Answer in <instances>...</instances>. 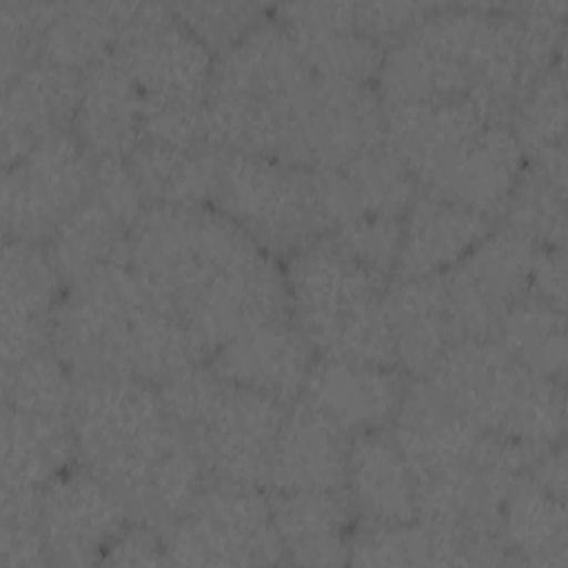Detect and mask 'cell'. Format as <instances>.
Instances as JSON below:
<instances>
[{
  "instance_id": "9c48e42d",
  "label": "cell",
  "mask_w": 568,
  "mask_h": 568,
  "mask_svg": "<svg viewBox=\"0 0 568 568\" xmlns=\"http://www.w3.org/2000/svg\"><path fill=\"white\" fill-rule=\"evenodd\" d=\"M213 209L231 217L273 257L324 235L311 171L273 158L226 151Z\"/></svg>"
},
{
  "instance_id": "d6a6232c",
  "label": "cell",
  "mask_w": 568,
  "mask_h": 568,
  "mask_svg": "<svg viewBox=\"0 0 568 568\" xmlns=\"http://www.w3.org/2000/svg\"><path fill=\"white\" fill-rule=\"evenodd\" d=\"M506 226L539 248L566 244V175L526 164L501 213Z\"/></svg>"
},
{
  "instance_id": "d590c367",
  "label": "cell",
  "mask_w": 568,
  "mask_h": 568,
  "mask_svg": "<svg viewBox=\"0 0 568 568\" xmlns=\"http://www.w3.org/2000/svg\"><path fill=\"white\" fill-rule=\"evenodd\" d=\"M71 395L73 375L51 346L2 366V404L11 408L69 417Z\"/></svg>"
},
{
  "instance_id": "ee69618b",
  "label": "cell",
  "mask_w": 568,
  "mask_h": 568,
  "mask_svg": "<svg viewBox=\"0 0 568 568\" xmlns=\"http://www.w3.org/2000/svg\"><path fill=\"white\" fill-rule=\"evenodd\" d=\"M528 295L566 311V251L564 248H537Z\"/></svg>"
},
{
  "instance_id": "2e32d148",
  "label": "cell",
  "mask_w": 568,
  "mask_h": 568,
  "mask_svg": "<svg viewBox=\"0 0 568 568\" xmlns=\"http://www.w3.org/2000/svg\"><path fill=\"white\" fill-rule=\"evenodd\" d=\"M317 353L291 315L271 320L222 344L209 366L222 379L284 406L300 399Z\"/></svg>"
},
{
  "instance_id": "8d00e7d4",
  "label": "cell",
  "mask_w": 568,
  "mask_h": 568,
  "mask_svg": "<svg viewBox=\"0 0 568 568\" xmlns=\"http://www.w3.org/2000/svg\"><path fill=\"white\" fill-rule=\"evenodd\" d=\"M62 2L4 0L0 4V75L2 87L38 60L40 40Z\"/></svg>"
},
{
  "instance_id": "8fae6325",
  "label": "cell",
  "mask_w": 568,
  "mask_h": 568,
  "mask_svg": "<svg viewBox=\"0 0 568 568\" xmlns=\"http://www.w3.org/2000/svg\"><path fill=\"white\" fill-rule=\"evenodd\" d=\"M111 58L138 89L142 109L206 104L215 53L171 4H138Z\"/></svg>"
},
{
  "instance_id": "f35d334b",
  "label": "cell",
  "mask_w": 568,
  "mask_h": 568,
  "mask_svg": "<svg viewBox=\"0 0 568 568\" xmlns=\"http://www.w3.org/2000/svg\"><path fill=\"white\" fill-rule=\"evenodd\" d=\"M0 566L33 568L49 564L40 528V493H0Z\"/></svg>"
},
{
  "instance_id": "484cf974",
  "label": "cell",
  "mask_w": 568,
  "mask_h": 568,
  "mask_svg": "<svg viewBox=\"0 0 568 568\" xmlns=\"http://www.w3.org/2000/svg\"><path fill=\"white\" fill-rule=\"evenodd\" d=\"M490 229L493 222L479 213L417 191L402 217V246L395 273L402 280L444 273Z\"/></svg>"
},
{
  "instance_id": "ffe728a7",
  "label": "cell",
  "mask_w": 568,
  "mask_h": 568,
  "mask_svg": "<svg viewBox=\"0 0 568 568\" xmlns=\"http://www.w3.org/2000/svg\"><path fill=\"white\" fill-rule=\"evenodd\" d=\"M351 435L324 413L297 399L286 408L266 488L271 490H344Z\"/></svg>"
},
{
  "instance_id": "f6af8a7d",
  "label": "cell",
  "mask_w": 568,
  "mask_h": 568,
  "mask_svg": "<svg viewBox=\"0 0 568 568\" xmlns=\"http://www.w3.org/2000/svg\"><path fill=\"white\" fill-rule=\"evenodd\" d=\"M528 475L550 495L566 499V450L564 442L544 448L526 468Z\"/></svg>"
},
{
  "instance_id": "9a60e30c",
  "label": "cell",
  "mask_w": 568,
  "mask_h": 568,
  "mask_svg": "<svg viewBox=\"0 0 568 568\" xmlns=\"http://www.w3.org/2000/svg\"><path fill=\"white\" fill-rule=\"evenodd\" d=\"M311 186L324 235L366 215L404 217L419 191L386 140L337 166L313 169Z\"/></svg>"
},
{
  "instance_id": "30bf717a",
  "label": "cell",
  "mask_w": 568,
  "mask_h": 568,
  "mask_svg": "<svg viewBox=\"0 0 568 568\" xmlns=\"http://www.w3.org/2000/svg\"><path fill=\"white\" fill-rule=\"evenodd\" d=\"M169 564L268 566L284 561L268 497L260 486L209 479L164 532Z\"/></svg>"
},
{
  "instance_id": "7c38bea8",
  "label": "cell",
  "mask_w": 568,
  "mask_h": 568,
  "mask_svg": "<svg viewBox=\"0 0 568 568\" xmlns=\"http://www.w3.org/2000/svg\"><path fill=\"white\" fill-rule=\"evenodd\" d=\"M93 158L73 131L36 144L2 173L4 240L47 242L60 222L89 195Z\"/></svg>"
},
{
  "instance_id": "5b68a950",
  "label": "cell",
  "mask_w": 568,
  "mask_h": 568,
  "mask_svg": "<svg viewBox=\"0 0 568 568\" xmlns=\"http://www.w3.org/2000/svg\"><path fill=\"white\" fill-rule=\"evenodd\" d=\"M320 75L291 33L264 18L215 55L206 118L211 144L311 169L308 133Z\"/></svg>"
},
{
  "instance_id": "74e56055",
  "label": "cell",
  "mask_w": 568,
  "mask_h": 568,
  "mask_svg": "<svg viewBox=\"0 0 568 568\" xmlns=\"http://www.w3.org/2000/svg\"><path fill=\"white\" fill-rule=\"evenodd\" d=\"M515 27L517 47L530 80L561 60L566 2H526L506 7Z\"/></svg>"
},
{
  "instance_id": "4dcf8cb0",
  "label": "cell",
  "mask_w": 568,
  "mask_h": 568,
  "mask_svg": "<svg viewBox=\"0 0 568 568\" xmlns=\"http://www.w3.org/2000/svg\"><path fill=\"white\" fill-rule=\"evenodd\" d=\"M135 9L122 2H62L40 40L38 60L89 71L113 51Z\"/></svg>"
},
{
  "instance_id": "7a4b0ae2",
  "label": "cell",
  "mask_w": 568,
  "mask_h": 568,
  "mask_svg": "<svg viewBox=\"0 0 568 568\" xmlns=\"http://www.w3.org/2000/svg\"><path fill=\"white\" fill-rule=\"evenodd\" d=\"M69 424L78 464L122 499L133 521L169 530L209 481L153 384L73 377Z\"/></svg>"
},
{
  "instance_id": "603a6c76",
  "label": "cell",
  "mask_w": 568,
  "mask_h": 568,
  "mask_svg": "<svg viewBox=\"0 0 568 568\" xmlns=\"http://www.w3.org/2000/svg\"><path fill=\"white\" fill-rule=\"evenodd\" d=\"M395 366L413 377L428 375L459 339L448 313L442 273L390 280L384 293Z\"/></svg>"
},
{
  "instance_id": "e575fe53",
  "label": "cell",
  "mask_w": 568,
  "mask_h": 568,
  "mask_svg": "<svg viewBox=\"0 0 568 568\" xmlns=\"http://www.w3.org/2000/svg\"><path fill=\"white\" fill-rule=\"evenodd\" d=\"M288 33L306 64L317 75L359 84H375L386 49L368 36L359 33L355 27Z\"/></svg>"
},
{
  "instance_id": "b9f144b4",
  "label": "cell",
  "mask_w": 568,
  "mask_h": 568,
  "mask_svg": "<svg viewBox=\"0 0 568 568\" xmlns=\"http://www.w3.org/2000/svg\"><path fill=\"white\" fill-rule=\"evenodd\" d=\"M433 4H355V29L388 49L417 27Z\"/></svg>"
},
{
  "instance_id": "7bdbcfd3",
  "label": "cell",
  "mask_w": 568,
  "mask_h": 568,
  "mask_svg": "<svg viewBox=\"0 0 568 568\" xmlns=\"http://www.w3.org/2000/svg\"><path fill=\"white\" fill-rule=\"evenodd\" d=\"M100 564H106V566L169 564L164 535H158V528H153L149 524L131 519L109 544Z\"/></svg>"
},
{
  "instance_id": "ac0fdd59",
  "label": "cell",
  "mask_w": 568,
  "mask_h": 568,
  "mask_svg": "<svg viewBox=\"0 0 568 568\" xmlns=\"http://www.w3.org/2000/svg\"><path fill=\"white\" fill-rule=\"evenodd\" d=\"M406 390L395 366L317 355L300 399L324 413L346 435L388 428Z\"/></svg>"
},
{
  "instance_id": "836d02e7",
  "label": "cell",
  "mask_w": 568,
  "mask_h": 568,
  "mask_svg": "<svg viewBox=\"0 0 568 568\" xmlns=\"http://www.w3.org/2000/svg\"><path fill=\"white\" fill-rule=\"evenodd\" d=\"M561 60L546 69L515 102L508 126L521 149L524 162L566 146V100Z\"/></svg>"
},
{
  "instance_id": "60d3db41",
  "label": "cell",
  "mask_w": 568,
  "mask_h": 568,
  "mask_svg": "<svg viewBox=\"0 0 568 568\" xmlns=\"http://www.w3.org/2000/svg\"><path fill=\"white\" fill-rule=\"evenodd\" d=\"M171 7L215 55L264 20V9L251 2H189Z\"/></svg>"
},
{
  "instance_id": "83f0119b",
  "label": "cell",
  "mask_w": 568,
  "mask_h": 568,
  "mask_svg": "<svg viewBox=\"0 0 568 568\" xmlns=\"http://www.w3.org/2000/svg\"><path fill=\"white\" fill-rule=\"evenodd\" d=\"M222 153L215 144L180 149L142 140L124 162L146 204L213 206Z\"/></svg>"
},
{
  "instance_id": "44dd1931",
  "label": "cell",
  "mask_w": 568,
  "mask_h": 568,
  "mask_svg": "<svg viewBox=\"0 0 568 568\" xmlns=\"http://www.w3.org/2000/svg\"><path fill=\"white\" fill-rule=\"evenodd\" d=\"M268 506L284 561L300 566L348 564L357 515L346 490H271Z\"/></svg>"
},
{
  "instance_id": "5bb4252c",
  "label": "cell",
  "mask_w": 568,
  "mask_h": 568,
  "mask_svg": "<svg viewBox=\"0 0 568 568\" xmlns=\"http://www.w3.org/2000/svg\"><path fill=\"white\" fill-rule=\"evenodd\" d=\"M129 521L122 499L80 464L55 475L40 493V528L49 564L55 566L102 561Z\"/></svg>"
},
{
  "instance_id": "ba28073f",
  "label": "cell",
  "mask_w": 568,
  "mask_h": 568,
  "mask_svg": "<svg viewBox=\"0 0 568 568\" xmlns=\"http://www.w3.org/2000/svg\"><path fill=\"white\" fill-rule=\"evenodd\" d=\"M209 479L266 486L286 406L195 364L158 386Z\"/></svg>"
},
{
  "instance_id": "cb8c5ba5",
  "label": "cell",
  "mask_w": 568,
  "mask_h": 568,
  "mask_svg": "<svg viewBox=\"0 0 568 568\" xmlns=\"http://www.w3.org/2000/svg\"><path fill=\"white\" fill-rule=\"evenodd\" d=\"M344 488L359 524L402 526L417 519L415 479L388 428L351 437Z\"/></svg>"
},
{
  "instance_id": "277c9868",
  "label": "cell",
  "mask_w": 568,
  "mask_h": 568,
  "mask_svg": "<svg viewBox=\"0 0 568 568\" xmlns=\"http://www.w3.org/2000/svg\"><path fill=\"white\" fill-rule=\"evenodd\" d=\"M506 7H433L384 51L375 80L382 104L473 100L504 118L532 84Z\"/></svg>"
},
{
  "instance_id": "f1b7e54d",
  "label": "cell",
  "mask_w": 568,
  "mask_h": 568,
  "mask_svg": "<svg viewBox=\"0 0 568 568\" xmlns=\"http://www.w3.org/2000/svg\"><path fill=\"white\" fill-rule=\"evenodd\" d=\"M131 226L91 191L47 240V255L67 284L113 264H129Z\"/></svg>"
},
{
  "instance_id": "d6986e66",
  "label": "cell",
  "mask_w": 568,
  "mask_h": 568,
  "mask_svg": "<svg viewBox=\"0 0 568 568\" xmlns=\"http://www.w3.org/2000/svg\"><path fill=\"white\" fill-rule=\"evenodd\" d=\"M82 73L36 60L2 87V166H11L36 144L71 131Z\"/></svg>"
},
{
  "instance_id": "6da1fadb",
  "label": "cell",
  "mask_w": 568,
  "mask_h": 568,
  "mask_svg": "<svg viewBox=\"0 0 568 568\" xmlns=\"http://www.w3.org/2000/svg\"><path fill=\"white\" fill-rule=\"evenodd\" d=\"M129 266L173 308L204 359L288 315L284 268L213 206L149 204L131 229Z\"/></svg>"
},
{
  "instance_id": "7402d4cb",
  "label": "cell",
  "mask_w": 568,
  "mask_h": 568,
  "mask_svg": "<svg viewBox=\"0 0 568 568\" xmlns=\"http://www.w3.org/2000/svg\"><path fill=\"white\" fill-rule=\"evenodd\" d=\"M355 566H477L517 564L506 546L477 544L462 532L415 519L402 526L359 524L351 537Z\"/></svg>"
},
{
  "instance_id": "e0dca14e",
  "label": "cell",
  "mask_w": 568,
  "mask_h": 568,
  "mask_svg": "<svg viewBox=\"0 0 568 568\" xmlns=\"http://www.w3.org/2000/svg\"><path fill=\"white\" fill-rule=\"evenodd\" d=\"M60 282L47 248L24 240H4L0 268L2 366L51 346Z\"/></svg>"
},
{
  "instance_id": "4316f807",
  "label": "cell",
  "mask_w": 568,
  "mask_h": 568,
  "mask_svg": "<svg viewBox=\"0 0 568 568\" xmlns=\"http://www.w3.org/2000/svg\"><path fill=\"white\" fill-rule=\"evenodd\" d=\"M75 459L69 417L36 415L2 404V490L42 493Z\"/></svg>"
},
{
  "instance_id": "ab89813d",
  "label": "cell",
  "mask_w": 568,
  "mask_h": 568,
  "mask_svg": "<svg viewBox=\"0 0 568 568\" xmlns=\"http://www.w3.org/2000/svg\"><path fill=\"white\" fill-rule=\"evenodd\" d=\"M346 255L362 266L390 277L402 246V217L366 215L326 233Z\"/></svg>"
},
{
  "instance_id": "f546056e",
  "label": "cell",
  "mask_w": 568,
  "mask_h": 568,
  "mask_svg": "<svg viewBox=\"0 0 568 568\" xmlns=\"http://www.w3.org/2000/svg\"><path fill=\"white\" fill-rule=\"evenodd\" d=\"M501 537L517 564L566 566V499L544 490L524 470L504 501Z\"/></svg>"
},
{
  "instance_id": "4fadbf2b",
  "label": "cell",
  "mask_w": 568,
  "mask_h": 568,
  "mask_svg": "<svg viewBox=\"0 0 568 568\" xmlns=\"http://www.w3.org/2000/svg\"><path fill=\"white\" fill-rule=\"evenodd\" d=\"M537 248L508 226L490 229L457 264L442 273L448 313L459 339L493 337L501 315L528 295Z\"/></svg>"
},
{
  "instance_id": "3957f363",
  "label": "cell",
  "mask_w": 568,
  "mask_h": 568,
  "mask_svg": "<svg viewBox=\"0 0 568 568\" xmlns=\"http://www.w3.org/2000/svg\"><path fill=\"white\" fill-rule=\"evenodd\" d=\"M51 348L73 377H131L153 386L204 359L173 308L129 264L64 286Z\"/></svg>"
},
{
  "instance_id": "52a82bcc",
  "label": "cell",
  "mask_w": 568,
  "mask_h": 568,
  "mask_svg": "<svg viewBox=\"0 0 568 568\" xmlns=\"http://www.w3.org/2000/svg\"><path fill=\"white\" fill-rule=\"evenodd\" d=\"M479 430L532 448L564 442V382L544 377L493 337L457 339L424 375Z\"/></svg>"
},
{
  "instance_id": "8992f818",
  "label": "cell",
  "mask_w": 568,
  "mask_h": 568,
  "mask_svg": "<svg viewBox=\"0 0 568 568\" xmlns=\"http://www.w3.org/2000/svg\"><path fill=\"white\" fill-rule=\"evenodd\" d=\"M284 282L288 315L317 355L395 366L384 311L388 277L320 235L286 257Z\"/></svg>"
},
{
  "instance_id": "1f68e13d",
  "label": "cell",
  "mask_w": 568,
  "mask_h": 568,
  "mask_svg": "<svg viewBox=\"0 0 568 568\" xmlns=\"http://www.w3.org/2000/svg\"><path fill=\"white\" fill-rule=\"evenodd\" d=\"M493 339L526 368L564 382L566 311L526 295L501 315Z\"/></svg>"
},
{
  "instance_id": "d4e9b609",
  "label": "cell",
  "mask_w": 568,
  "mask_h": 568,
  "mask_svg": "<svg viewBox=\"0 0 568 568\" xmlns=\"http://www.w3.org/2000/svg\"><path fill=\"white\" fill-rule=\"evenodd\" d=\"M73 135L93 160H124L142 142V100L111 53L82 73Z\"/></svg>"
}]
</instances>
